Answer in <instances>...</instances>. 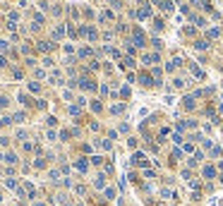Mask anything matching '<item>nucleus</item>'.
I'll return each mask as SVG.
<instances>
[{
    "label": "nucleus",
    "mask_w": 223,
    "mask_h": 206,
    "mask_svg": "<svg viewBox=\"0 0 223 206\" xmlns=\"http://www.w3.org/2000/svg\"><path fill=\"white\" fill-rule=\"evenodd\" d=\"M192 19H194V24H197V27H206V22H204L201 17H192Z\"/></svg>",
    "instance_id": "f03ea898"
},
{
    "label": "nucleus",
    "mask_w": 223,
    "mask_h": 206,
    "mask_svg": "<svg viewBox=\"0 0 223 206\" xmlns=\"http://www.w3.org/2000/svg\"><path fill=\"white\" fill-rule=\"evenodd\" d=\"M158 5H161V10H163L165 14H170V12H173V3H170V0H161Z\"/></svg>",
    "instance_id": "f257e3e1"
},
{
    "label": "nucleus",
    "mask_w": 223,
    "mask_h": 206,
    "mask_svg": "<svg viewBox=\"0 0 223 206\" xmlns=\"http://www.w3.org/2000/svg\"><path fill=\"white\" fill-rule=\"evenodd\" d=\"M7 48V41H0V50H5Z\"/></svg>",
    "instance_id": "7ed1b4c3"
}]
</instances>
